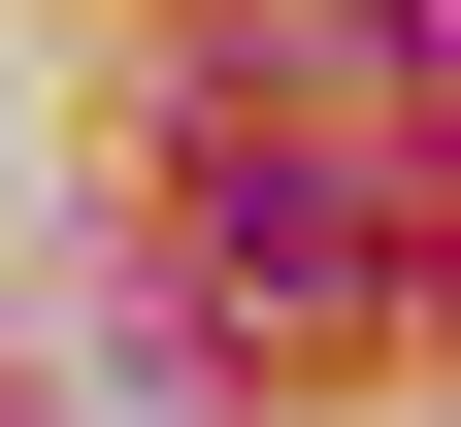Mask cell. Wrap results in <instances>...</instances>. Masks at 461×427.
I'll list each match as a JSON object with an SVG mask.
<instances>
[{
	"label": "cell",
	"mask_w": 461,
	"mask_h": 427,
	"mask_svg": "<svg viewBox=\"0 0 461 427\" xmlns=\"http://www.w3.org/2000/svg\"><path fill=\"white\" fill-rule=\"evenodd\" d=\"M198 296H264V329H330V296H395V198L330 132H198Z\"/></svg>",
	"instance_id": "obj_1"
}]
</instances>
